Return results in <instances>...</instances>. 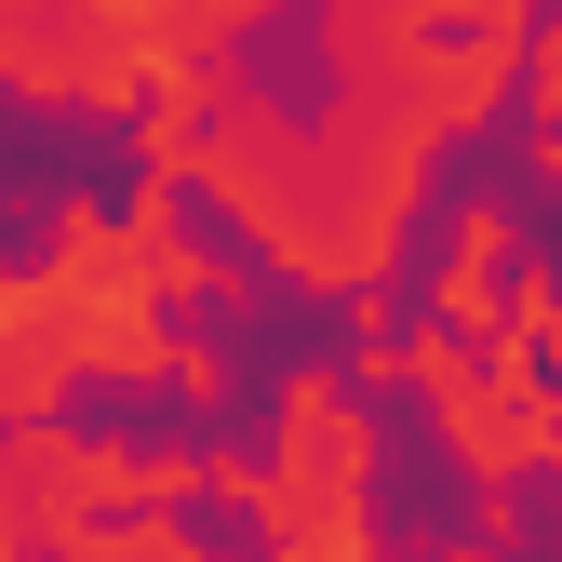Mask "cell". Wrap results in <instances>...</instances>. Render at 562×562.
I'll use <instances>...</instances> for the list:
<instances>
[{
	"label": "cell",
	"instance_id": "6da1fadb",
	"mask_svg": "<svg viewBox=\"0 0 562 562\" xmlns=\"http://www.w3.org/2000/svg\"><path fill=\"white\" fill-rule=\"evenodd\" d=\"M295 482H322V496H362L375 482V415H362V389H348L335 362H295L281 375V442H268Z\"/></svg>",
	"mask_w": 562,
	"mask_h": 562
},
{
	"label": "cell",
	"instance_id": "7a4b0ae2",
	"mask_svg": "<svg viewBox=\"0 0 562 562\" xmlns=\"http://www.w3.org/2000/svg\"><path fill=\"white\" fill-rule=\"evenodd\" d=\"M509 281H522V215H509V201H456V215H442V268H429V308L456 335H496L509 322Z\"/></svg>",
	"mask_w": 562,
	"mask_h": 562
},
{
	"label": "cell",
	"instance_id": "3957f363",
	"mask_svg": "<svg viewBox=\"0 0 562 562\" xmlns=\"http://www.w3.org/2000/svg\"><path fill=\"white\" fill-rule=\"evenodd\" d=\"M255 536H268V562H375V509L322 496V482H295V469L255 496Z\"/></svg>",
	"mask_w": 562,
	"mask_h": 562
},
{
	"label": "cell",
	"instance_id": "277c9868",
	"mask_svg": "<svg viewBox=\"0 0 562 562\" xmlns=\"http://www.w3.org/2000/svg\"><path fill=\"white\" fill-rule=\"evenodd\" d=\"M67 562H201V549H188V522H175V509H108V522L67 536Z\"/></svg>",
	"mask_w": 562,
	"mask_h": 562
},
{
	"label": "cell",
	"instance_id": "5b68a950",
	"mask_svg": "<svg viewBox=\"0 0 562 562\" xmlns=\"http://www.w3.org/2000/svg\"><path fill=\"white\" fill-rule=\"evenodd\" d=\"M161 389H175L188 415H215V402H228V348H215V335H175V362H161Z\"/></svg>",
	"mask_w": 562,
	"mask_h": 562
},
{
	"label": "cell",
	"instance_id": "8992f818",
	"mask_svg": "<svg viewBox=\"0 0 562 562\" xmlns=\"http://www.w3.org/2000/svg\"><path fill=\"white\" fill-rule=\"evenodd\" d=\"M0 562H41V496H27L14 456H0Z\"/></svg>",
	"mask_w": 562,
	"mask_h": 562
},
{
	"label": "cell",
	"instance_id": "52a82bcc",
	"mask_svg": "<svg viewBox=\"0 0 562 562\" xmlns=\"http://www.w3.org/2000/svg\"><path fill=\"white\" fill-rule=\"evenodd\" d=\"M522 67H536V108L562 121V27H536V41H522Z\"/></svg>",
	"mask_w": 562,
	"mask_h": 562
},
{
	"label": "cell",
	"instance_id": "ba28073f",
	"mask_svg": "<svg viewBox=\"0 0 562 562\" xmlns=\"http://www.w3.org/2000/svg\"><path fill=\"white\" fill-rule=\"evenodd\" d=\"M442 562H509V536H496V522H482V536H456Z\"/></svg>",
	"mask_w": 562,
	"mask_h": 562
}]
</instances>
